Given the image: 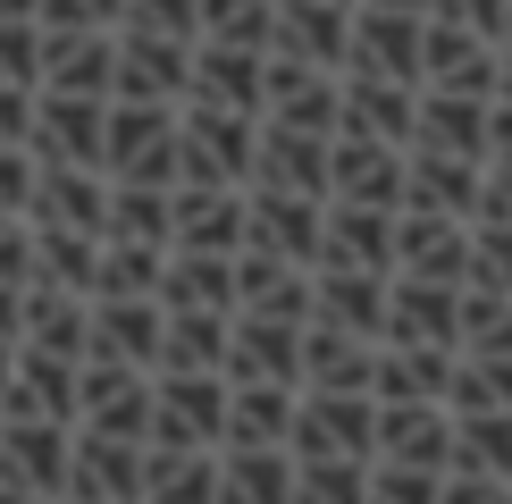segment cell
<instances>
[{"mask_svg": "<svg viewBox=\"0 0 512 504\" xmlns=\"http://www.w3.org/2000/svg\"><path fill=\"white\" fill-rule=\"evenodd\" d=\"M227 370H160L152 378V446H227Z\"/></svg>", "mask_w": 512, "mask_h": 504, "instance_id": "cell-1", "label": "cell"}, {"mask_svg": "<svg viewBox=\"0 0 512 504\" xmlns=\"http://www.w3.org/2000/svg\"><path fill=\"white\" fill-rule=\"evenodd\" d=\"M261 168V110L185 101V185H252Z\"/></svg>", "mask_w": 512, "mask_h": 504, "instance_id": "cell-2", "label": "cell"}, {"mask_svg": "<svg viewBox=\"0 0 512 504\" xmlns=\"http://www.w3.org/2000/svg\"><path fill=\"white\" fill-rule=\"evenodd\" d=\"M34 160L42 168H101L110 160V93H51V84H42Z\"/></svg>", "mask_w": 512, "mask_h": 504, "instance_id": "cell-3", "label": "cell"}, {"mask_svg": "<svg viewBox=\"0 0 512 504\" xmlns=\"http://www.w3.org/2000/svg\"><path fill=\"white\" fill-rule=\"evenodd\" d=\"M471 261H479V219H462V210H412V202H403V219H395V269L471 286Z\"/></svg>", "mask_w": 512, "mask_h": 504, "instance_id": "cell-4", "label": "cell"}, {"mask_svg": "<svg viewBox=\"0 0 512 504\" xmlns=\"http://www.w3.org/2000/svg\"><path fill=\"white\" fill-rule=\"evenodd\" d=\"M194 93V42L152 34V26H118V93L110 101H185Z\"/></svg>", "mask_w": 512, "mask_h": 504, "instance_id": "cell-5", "label": "cell"}, {"mask_svg": "<svg viewBox=\"0 0 512 504\" xmlns=\"http://www.w3.org/2000/svg\"><path fill=\"white\" fill-rule=\"evenodd\" d=\"M420 59H429V9H387V0H361V9H353V51H345V68L412 76V84H420Z\"/></svg>", "mask_w": 512, "mask_h": 504, "instance_id": "cell-6", "label": "cell"}, {"mask_svg": "<svg viewBox=\"0 0 512 504\" xmlns=\"http://www.w3.org/2000/svg\"><path fill=\"white\" fill-rule=\"evenodd\" d=\"M403 177H412V143H387V135H361V126H336L328 202H387V210H403Z\"/></svg>", "mask_w": 512, "mask_h": 504, "instance_id": "cell-7", "label": "cell"}, {"mask_svg": "<svg viewBox=\"0 0 512 504\" xmlns=\"http://www.w3.org/2000/svg\"><path fill=\"white\" fill-rule=\"evenodd\" d=\"M0 471H17L26 488L42 496H68V471H76V420H51V412H17L0 420Z\"/></svg>", "mask_w": 512, "mask_h": 504, "instance_id": "cell-8", "label": "cell"}, {"mask_svg": "<svg viewBox=\"0 0 512 504\" xmlns=\"http://www.w3.org/2000/svg\"><path fill=\"white\" fill-rule=\"evenodd\" d=\"M420 84H437V93H496L504 84V42L479 34V26H462V17H429Z\"/></svg>", "mask_w": 512, "mask_h": 504, "instance_id": "cell-9", "label": "cell"}, {"mask_svg": "<svg viewBox=\"0 0 512 504\" xmlns=\"http://www.w3.org/2000/svg\"><path fill=\"white\" fill-rule=\"evenodd\" d=\"M328 244V194H277V185H252V236L244 252H277V261H311Z\"/></svg>", "mask_w": 512, "mask_h": 504, "instance_id": "cell-10", "label": "cell"}, {"mask_svg": "<svg viewBox=\"0 0 512 504\" xmlns=\"http://www.w3.org/2000/svg\"><path fill=\"white\" fill-rule=\"evenodd\" d=\"M143 479H152V446L143 437H110L76 420V471L68 496H101V504H143Z\"/></svg>", "mask_w": 512, "mask_h": 504, "instance_id": "cell-11", "label": "cell"}, {"mask_svg": "<svg viewBox=\"0 0 512 504\" xmlns=\"http://www.w3.org/2000/svg\"><path fill=\"white\" fill-rule=\"evenodd\" d=\"M160 345H168V303L160 294H93V362L160 370Z\"/></svg>", "mask_w": 512, "mask_h": 504, "instance_id": "cell-12", "label": "cell"}, {"mask_svg": "<svg viewBox=\"0 0 512 504\" xmlns=\"http://www.w3.org/2000/svg\"><path fill=\"white\" fill-rule=\"evenodd\" d=\"M294 454H378V395L303 387V412H294Z\"/></svg>", "mask_w": 512, "mask_h": 504, "instance_id": "cell-13", "label": "cell"}, {"mask_svg": "<svg viewBox=\"0 0 512 504\" xmlns=\"http://www.w3.org/2000/svg\"><path fill=\"white\" fill-rule=\"evenodd\" d=\"M328 177H336V135L261 118V168H252V185H277V194H328Z\"/></svg>", "mask_w": 512, "mask_h": 504, "instance_id": "cell-14", "label": "cell"}, {"mask_svg": "<svg viewBox=\"0 0 512 504\" xmlns=\"http://www.w3.org/2000/svg\"><path fill=\"white\" fill-rule=\"evenodd\" d=\"M152 378L135 362H84V429H110V437H143L152 446Z\"/></svg>", "mask_w": 512, "mask_h": 504, "instance_id": "cell-15", "label": "cell"}, {"mask_svg": "<svg viewBox=\"0 0 512 504\" xmlns=\"http://www.w3.org/2000/svg\"><path fill=\"white\" fill-rule=\"evenodd\" d=\"M261 118H286V126H319V135H336V118H345V68H311V59L269 51V110H261Z\"/></svg>", "mask_w": 512, "mask_h": 504, "instance_id": "cell-16", "label": "cell"}, {"mask_svg": "<svg viewBox=\"0 0 512 504\" xmlns=\"http://www.w3.org/2000/svg\"><path fill=\"white\" fill-rule=\"evenodd\" d=\"M387 303H395V269L319 261V303H311V320L353 328V336H387Z\"/></svg>", "mask_w": 512, "mask_h": 504, "instance_id": "cell-17", "label": "cell"}, {"mask_svg": "<svg viewBox=\"0 0 512 504\" xmlns=\"http://www.w3.org/2000/svg\"><path fill=\"white\" fill-rule=\"evenodd\" d=\"M353 9H361V0H277L269 51L311 59V68H345V51H353Z\"/></svg>", "mask_w": 512, "mask_h": 504, "instance_id": "cell-18", "label": "cell"}, {"mask_svg": "<svg viewBox=\"0 0 512 504\" xmlns=\"http://www.w3.org/2000/svg\"><path fill=\"white\" fill-rule=\"evenodd\" d=\"M303 336H311V320H261V311H236L227 378H277V387H303Z\"/></svg>", "mask_w": 512, "mask_h": 504, "instance_id": "cell-19", "label": "cell"}, {"mask_svg": "<svg viewBox=\"0 0 512 504\" xmlns=\"http://www.w3.org/2000/svg\"><path fill=\"white\" fill-rule=\"evenodd\" d=\"M462 370V345H429V336H387L378 345V395L395 404H445Z\"/></svg>", "mask_w": 512, "mask_h": 504, "instance_id": "cell-20", "label": "cell"}, {"mask_svg": "<svg viewBox=\"0 0 512 504\" xmlns=\"http://www.w3.org/2000/svg\"><path fill=\"white\" fill-rule=\"evenodd\" d=\"M42 84L51 93H118V26H42Z\"/></svg>", "mask_w": 512, "mask_h": 504, "instance_id": "cell-21", "label": "cell"}, {"mask_svg": "<svg viewBox=\"0 0 512 504\" xmlns=\"http://www.w3.org/2000/svg\"><path fill=\"white\" fill-rule=\"evenodd\" d=\"M185 101L269 110V51H252V42H194V93Z\"/></svg>", "mask_w": 512, "mask_h": 504, "instance_id": "cell-22", "label": "cell"}, {"mask_svg": "<svg viewBox=\"0 0 512 504\" xmlns=\"http://www.w3.org/2000/svg\"><path fill=\"white\" fill-rule=\"evenodd\" d=\"M110 194H118L110 168H42L26 219L34 227H84V236H110Z\"/></svg>", "mask_w": 512, "mask_h": 504, "instance_id": "cell-23", "label": "cell"}, {"mask_svg": "<svg viewBox=\"0 0 512 504\" xmlns=\"http://www.w3.org/2000/svg\"><path fill=\"white\" fill-rule=\"evenodd\" d=\"M378 462L454 471V404H395V395H378Z\"/></svg>", "mask_w": 512, "mask_h": 504, "instance_id": "cell-24", "label": "cell"}, {"mask_svg": "<svg viewBox=\"0 0 512 504\" xmlns=\"http://www.w3.org/2000/svg\"><path fill=\"white\" fill-rule=\"evenodd\" d=\"M319 303V269L311 261H277V252H244L236 261V311L261 320H311Z\"/></svg>", "mask_w": 512, "mask_h": 504, "instance_id": "cell-25", "label": "cell"}, {"mask_svg": "<svg viewBox=\"0 0 512 504\" xmlns=\"http://www.w3.org/2000/svg\"><path fill=\"white\" fill-rule=\"evenodd\" d=\"M378 345H387V336H353V328L311 320V336H303V387L378 395Z\"/></svg>", "mask_w": 512, "mask_h": 504, "instance_id": "cell-26", "label": "cell"}, {"mask_svg": "<svg viewBox=\"0 0 512 504\" xmlns=\"http://www.w3.org/2000/svg\"><path fill=\"white\" fill-rule=\"evenodd\" d=\"M336 126H361V135L412 143V135H420V84H412V76H370V68H345V118H336Z\"/></svg>", "mask_w": 512, "mask_h": 504, "instance_id": "cell-27", "label": "cell"}, {"mask_svg": "<svg viewBox=\"0 0 512 504\" xmlns=\"http://www.w3.org/2000/svg\"><path fill=\"white\" fill-rule=\"evenodd\" d=\"M303 454L294 446H219V504H294Z\"/></svg>", "mask_w": 512, "mask_h": 504, "instance_id": "cell-28", "label": "cell"}, {"mask_svg": "<svg viewBox=\"0 0 512 504\" xmlns=\"http://www.w3.org/2000/svg\"><path fill=\"white\" fill-rule=\"evenodd\" d=\"M479 185H487V160L412 143V177H403V202L412 210H462V219H479Z\"/></svg>", "mask_w": 512, "mask_h": 504, "instance_id": "cell-29", "label": "cell"}, {"mask_svg": "<svg viewBox=\"0 0 512 504\" xmlns=\"http://www.w3.org/2000/svg\"><path fill=\"white\" fill-rule=\"evenodd\" d=\"M387 336H429V345H462V286H445V278H412V269H395Z\"/></svg>", "mask_w": 512, "mask_h": 504, "instance_id": "cell-30", "label": "cell"}, {"mask_svg": "<svg viewBox=\"0 0 512 504\" xmlns=\"http://www.w3.org/2000/svg\"><path fill=\"white\" fill-rule=\"evenodd\" d=\"M395 219L387 202H328V244L319 261H353V269H395Z\"/></svg>", "mask_w": 512, "mask_h": 504, "instance_id": "cell-31", "label": "cell"}, {"mask_svg": "<svg viewBox=\"0 0 512 504\" xmlns=\"http://www.w3.org/2000/svg\"><path fill=\"white\" fill-rule=\"evenodd\" d=\"M26 345H51V353L93 362V294L34 278V286H26Z\"/></svg>", "mask_w": 512, "mask_h": 504, "instance_id": "cell-32", "label": "cell"}, {"mask_svg": "<svg viewBox=\"0 0 512 504\" xmlns=\"http://www.w3.org/2000/svg\"><path fill=\"white\" fill-rule=\"evenodd\" d=\"M236 261L244 252H168L160 269V303L168 311H236Z\"/></svg>", "mask_w": 512, "mask_h": 504, "instance_id": "cell-33", "label": "cell"}, {"mask_svg": "<svg viewBox=\"0 0 512 504\" xmlns=\"http://www.w3.org/2000/svg\"><path fill=\"white\" fill-rule=\"evenodd\" d=\"M294 412H303V387L236 378V404H227V446H294Z\"/></svg>", "mask_w": 512, "mask_h": 504, "instance_id": "cell-34", "label": "cell"}, {"mask_svg": "<svg viewBox=\"0 0 512 504\" xmlns=\"http://www.w3.org/2000/svg\"><path fill=\"white\" fill-rule=\"evenodd\" d=\"M487 118H496V93H437V84H420V135L412 143L487 160Z\"/></svg>", "mask_w": 512, "mask_h": 504, "instance_id": "cell-35", "label": "cell"}, {"mask_svg": "<svg viewBox=\"0 0 512 504\" xmlns=\"http://www.w3.org/2000/svg\"><path fill=\"white\" fill-rule=\"evenodd\" d=\"M143 504H219V446H152Z\"/></svg>", "mask_w": 512, "mask_h": 504, "instance_id": "cell-36", "label": "cell"}, {"mask_svg": "<svg viewBox=\"0 0 512 504\" xmlns=\"http://www.w3.org/2000/svg\"><path fill=\"white\" fill-rule=\"evenodd\" d=\"M101 252H110V236H84V227H34V278L101 294Z\"/></svg>", "mask_w": 512, "mask_h": 504, "instance_id": "cell-37", "label": "cell"}, {"mask_svg": "<svg viewBox=\"0 0 512 504\" xmlns=\"http://www.w3.org/2000/svg\"><path fill=\"white\" fill-rule=\"evenodd\" d=\"M227 336H236V311H168L160 370H227Z\"/></svg>", "mask_w": 512, "mask_h": 504, "instance_id": "cell-38", "label": "cell"}, {"mask_svg": "<svg viewBox=\"0 0 512 504\" xmlns=\"http://www.w3.org/2000/svg\"><path fill=\"white\" fill-rule=\"evenodd\" d=\"M370 462L378 454H303L294 504H370Z\"/></svg>", "mask_w": 512, "mask_h": 504, "instance_id": "cell-39", "label": "cell"}, {"mask_svg": "<svg viewBox=\"0 0 512 504\" xmlns=\"http://www.w3.org/2000/svg\"><path fill=\"white\" fill-rule=\"evenodd\" d=\"M462 353H512V294L471 278L462 286Z\"/></svg>", "mask_w": 512, "mask_h": 504, "instance_id": "cell-40", "label": "cell"}, {"mask_svg": "<svg viewBox=\"0 0 512 504\" xmlns=\"http://www.w3.org/2000/svg\"><path fill=\"white\" fill-rule=\"evenodd\" d=\"M445 404L454 412H512V353H462Z\"/></svg>", "mask_w": 512, "mask_h": 504, "instance_id": "cell-41", "label": "cell"}, {"mask_svg": "<svg viewBox=\"0 0 512 504\" xmlns=\"http://www.w3.org/2000/svg\"><path fill=\"white\" fill-rule=\"evenodd\" d=\"M454 462L512 479V412H454Z\"/></svg>", "mask_w": 512, "mask_h": 504, "instance_id": "cell-42", "label": "cell"}, {"mask_svg": "<svg viewBox=\"0 0 512 504\" xmlns=\"http://www.w3.org/2000/svg\"><path fill=\"white\" fill-rule=\"evenodd\" d=\"M277 34V0H202V42H252L269 51Z\"/></svg>", "mask_w": 512, "mask_h": 504, "instance_id": "cell-43", "label": "cell"}, {"mask_svg": "<svg viewBox=\"0 0 512 504\" xmlns=\"http://www.w3.org/2000/svg\"><path fill=\"white\" fill-rule=\"evenodd\" d=\"M168 252L177 244H118L110 236V252H101V294H160Z\"/></svg>", "mask_w": 512, "mask_h": 504, "instance_id": "cell-44", "label": "cell"}, {"mask_svg": "<svg viewBox=\"0 0 512 504\" xmlns=\"http://www.w3.org/2000/svg\"><path fill=\"white\" fill-rule=\"evenodd\" d=\"M370 504H445V471H429V462H370Z\"/></svg>", "mask_w": 512, "mask_h": 504, "instance_id": "cell-45", "label": "cell"}, {"mask_svg": "<svg viewBox=\"0 0 512 504\" xmlns=\"http://www.w3.org/2000/svg\"><path fill=\"white\" fill-rule=\"evenodd\" d=\"M0 84H42V17H0Z\"/></svg>", "mask_w": 512, "mask_h": 504, "instance_id": "cell-46", "label": "cell"}, {"mask_svg": "<svg viewBox=\"0 0 512 504\" xmlns=\"http://www.w3.org/2000/svg\"><path fill=\"white\" fill-rule=\"evenodd\" d=\"M126 26H152V34L202 42V0H126Z\"/></svg>", "mask_w": 512, "mask_h": 504, "instance_id": "cell-47", "label": "cell"}, {"mask_svg": "<svg viewBox=\"0 0 512 504\" xmlns=\"http://www.w3.org/2000/svg\"><path fill=\"white\" fill-rule=\"evenodd\" d=\"M34 185H42L34 143H0V210H34Z\"/></svg>", "mask_w": 512, "mask_h": 504, "instance_id": "cell-48", "label": "cell"}, {"mask_svg": "<svg viewBox=\"0 0 512 504\" xmlns=\"http://www.w3.org/2000/svg\"><path fill=\"white\" fill-rule=\"evenodd\" d=\"M42 26L76 34V26H126V0H42Z\"/></svg>", "mask_w": 512, "mask_h": 504, "instance_id": "cell-49", "label": "cell"}, {"mask_svg": "<svg viewBox=\"0 0 512 504\" xmlns=\"http://www.w3.org/2000/svg\"><path fill=\"white\" fill-rule=\"evenodd\" d=\"M445 504H512V479L479 471V462H454V471H445Z\"/></svg>", "mask_w": 512, "mask_h": 504, "instance_id": "cell-50", "label": "cell"}, {"mask_svg": "<svg viewBox=\"0 0 512 504\" xmlns=\"http://www.w3.org/2000/svg\"><path fill=\"white\" fill-rule=\"evenodd\" d=\"M471 278H487V286H504V294H512V227L479 219V261H471Z\"/></svg>", "mask_w": 512, "mask_h": 504, "instance_id": "cell-51", "label": "cell"}, {"mask_svg": "<svg viewBox=\"0 0 512 504\" xmlns=\"http://www.w3.org/2000/svg\"><path fill=\"white\" fill-rule=\"evenodd\" d=\"M34 110L42 84H0V143H34Z\"/></svg>", "mask_w": 512, "mask_h": 504, "instance_id": "cell-52", "label": "cell"}, {"mask_svg": "<svg viewBox=\"0 0 512 504\" xmlns=\"http://www.w3.org/2000/svg\"><path fill=\"white\" fill-rule=\"evenodd\" d=\"M429 17H462V26H479V34H496V42H504V26H512V0H437Z\"/></svg>", "mask_w": 512, "mask_h": 504, "instance_id": "cell-53", "label": "cell"}, {"mask_svg": "<svg viewBox=\"0 0 512 504\" xmlns=\"http://www.w3.org/2000/svg\"><path fill=\"white\" fill-rule=\"evenodd\" d=\"M479 219L512 227V160H487V185H479Z\"/></svg>", "mask_w": 512, "mask_h": 504, "instance_id": "cell-54", "label": "cell"}, {"mask_svg": "<svg viewBox=\"0 0 512 504\" xmlns=\"http://www.w3.org/2000/svg\"><path fill=\"white\" fill-rule=\"evenodd\" d=\"M487 160H512V93H496V118H487Z\"/></svg>", "mask_w": 512, "mask_h": 504, "instance_id": "cell-55", "label": "cell"}, {"mask_svg": "<svg viewBox=\"0 0 512 504\" xmlns=\"http://www.w3.org/2000/svg\"><path fill=\"white\" fill-rule=\"evenodd\" d=\"M0 336H26V286L0 278Z\"/></svg>", "mask_w": 512, "mask_h": 504, "instance_id": "cell-56", "label": "cell"}, {"mask_svg": "<svg viewBox=\"0 0 512 504\" xmlns=\"http://www.w3.org/2000/svg\"><path fill=\"white\" fill-rule=\"evenodd\" d=\"M0 504H59V496H42V488H26L17 471H0Z\"/></svg>", "mask_w": 512, "mask_h": 504, "instance_id": "cell-57", "label": "cell"}, {"mask_svg": "<svg viewBox=\"0 0 512 504\" xmlns=\"http://www.w3.org/2000/svg\"><path fill=\"white\" fill-rule=\"evenodd\" d=\"M17 345H26V336H0V395H9V378H17Z\"/></svg>", "mask_w": 512, "mask_h": 504, "instance_id": "cell-58", "label": "cell"}, {"mask_svg": "<svg viewBox=\"0 0 512 504\" xmlns=\"http://www.w3.org/2000/svg\"><path fill=\"white\" fill-rule=\"evenodd\" d=\"M0 17H42V0H0Z\"/></svg>", "mask_w": 512, "mask_h": 504, "instance_id": "cell-59", "label": "cell"}, {"mask_svg": "<svg viewBox=\"0 0 512 504\" xmlns=\"http://www.w3.org/2000/svg\"><path fill=\"white\" fill-rule=\"evenodd\" d=\"M496 93H512V42H504V84H496Z\"/></svg>", "mask_w": 512, "mask_h": 504, "instance_id": "cell-60", "label": "cell"}, {"mask_svg": "<svg viewBox=\"0 0 512 504\" xmlns=\"http://www.w3.org/2000/svg\"><path fill=\"white\" fill-rule=\"evenodd\" d=\"M387 9H437V0H387Z\"/></svg>", "mask_w": 512, "mask_h": 504, "instance_id": "cell-61", "label": "cell"}, {"mask_svg": "<svg viewBox=\"0 0 512 504\" xmlns=\"http://www.w3.org/2000/svg\"><path fill=\"white\" fill-rule=\"evenodd\" d=\"M59 504H101V496H59Z\"/></svg>", "mask_w": 512, "mask_h": 504, "instance_id": "cell-62", "label": "cell"}, {"mask_svg": "<svg viewBox=\"0 0 512 504\" xmlns=\"http://www.w3.org/2000/svg\"><path fill=\"white\" fill-rule=\"evenodd\" d=\"M504 42H512V26H504Z\"/></svg>", "mask_w": 512, "mask_h": 504, "instance_id": "cell-63", "label": "cell"}]
</instances>
